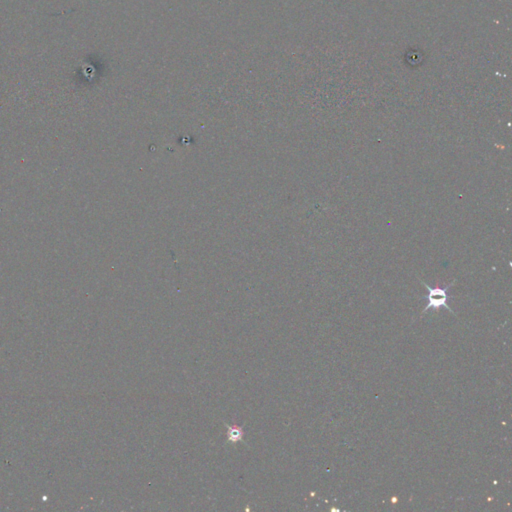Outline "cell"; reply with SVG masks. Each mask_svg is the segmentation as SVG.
<instances>
[{
	"label": "cell",
	"instance_id": "1",
	"mask_svg": "<svg viewBox=\"0 0 512 512\" xmlns=\"http://www.w3.org/2000/svg\"><path fill=\"white\" fill-rule=\"evenodd\" d=\"M455 281H454L452 282V283L448 284L447 286H445V288H430L429 284L425 283L424 281H422V283L423 286H425V288L429 290V304H427V306L425 307L424 309L422 311V314L427 313V311H429V309H433V311H438V309L440 308V307H445L446 309H448V311H450V313H452L454 314V311H452V308H450L449 306L447 304V300L449 297L447 295V291L449 290L450 288H452V286L455 283Z\"/></svg>",
	"mask_w": 512,
	"mask_h": 512
}]
</instances>
